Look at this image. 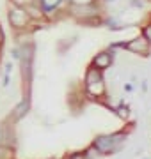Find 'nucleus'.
I'll list each match as a JSON object with an SVG mask.
<instances>
[{
    "label": "nucleus",
    "instance_id": "f257e3e1",
    "mask_svg": "<svg viewBox=\"0 0 151 159\" xmlns=\"http://www.w3.org/2000/svg\"><path fill=\"white\" fill-rule=\"evenodd\" d=\"M123 142H124V134L123 133H116V134H100L94 138L93 148L98 154L109 156V154H116L121 150Z\"/></svg>",
    "mask_w": 151,
    "mask_h": 159
},
{
    "label": "nucleus",
    "instance_id": "f03ea898",
    "mask_svg": "<svg viewBox=\"0 0 151 159\" xmlns=\"http://www.w3.org/2000/svg\"><path fill=\"white\" fill-rule=\"evenodd\" d=\"M29 21H30V18H29V14H27L25 9H22V7H14V6L11 7V11H9V23H11L12 29L23 30Z\"/></svg>",
    "mask_w": 151,
    "mask_h": 159
},
{
    "label": "nucleus",
    "instance_id": "7ed1b4c3",
    "mask_svg": "<svg viewBox=\"0 0 151 159\" xmlns=\"http://www.w3.org/2000/svg\"><path fill=\"white\" fill-rule=\"evenodd\" d=\"M126 50L134 51V53H139V55H149V43L146 41V37H137L132 43L126 44Z\"/></svg>",
    "mask_w": 151,
    "mask_h": 159
},
{
    "label": "nucleus",
    "instance_id": "20e7f679",
    "mask_svg": "<svg viewBox=\"0 0 151 159\" xmlns=\"http://www.w3.org/2000/svg\"><path fill=\"white\" fill-rule=\"evenodd\" d=\"M71 12L75 16L80 18H89V16H96L98 14V7L94 4H87V6H71Z\"/></svg>",
    "mask_w": 151,
    "mask_h": 159
},
{
    "label": "nucleus",
    "instance_id": "39448f33",
    "mask_svg": "<svg viewBox=\"0 0 151 159\" xmlns=\"http://www.w3.org/2000/svg\"><path fill=\"white\" fill-rule=\"evenodd\" d=\"M112 62H114V57H112L110 53L103 51V53H98V55L94 57L93 66H94L96 69H100V71H103V69H109V67H110Z\"/></svg>",
    "mask_w": 151,
    "mask_h": 159
},
{
    "label": "nucleus",
    "instance_id": "423d86ee",
    "mask_svg": "<svg viewBox=\"0 0 151 159\" xmlns=\"http://www.w3.org/2000/svg\"><path fill=\"white\" fill-rule=\"evenodd\" d=\"M100 81H103L101 71L96 69L94 66H91V67L85 71V85H93V83H100Z\"/></svg>",
    "mask_w": 151,
    "mask_h": 159
},
{
    "label": "nucleus",
    "instance_id": "0eeeda50",
    "mask_svg": "<svg viewBox=\"0 0 151 159\" xmlns=\"http://www.w3.org/2000/svg\"><path fill=\"white\" fill-rule=\"evenodd\" d=\"M29 110H30V101L25 97V99H22V102L18 104L16 108H14V111H12V113H14V119H16V120L23 119L25 115L29 113Z\"/></svg>",
    "mask_w": 151,
    "mask_h": 159
},
{
    "label": "nucleus",
    "instance_id": "6e6552de",
    "mask_svg": "<svg viewBox=\"0 0 151 159\" xmlns=\"http://www.w3.org/2000/svg\"><path fill=\"white\" fill-rule=\"evenodd\" d=\"M87 92H89V94H93V96H103V94H105L103 81H100V83H93V85H87Z\"/></svg>",
    "mask_w": 151,
    "mask_h": 159
},
{
    "label": "nucleus",
    "instance_id": "1a4fd4ad",
    "mask_svg": "<svg viewBox=\"0 0 151 159\" xmlns=\"http://www.w3.org/2000/svg\"><path fill=\"white\" fill-rule=\"evenodd\" d=\"M61 4V0H41L39 2V7H43L41 11H52Z\"/></svg>",
    "mask_w": 151,
    "mask_h": 159
},
{
    "label": "nucleus",
    "instance_id": "9d476101",
    "mask_svg": "<svg viewBox=\"0 0 151 159\" xmlns=\"http://www.w3.org/2000/svg\"><path fill=\"white\" fill-rule=\"evenodd\" d=\"M0 159H14V150H12V147L0 145Z\"/></svg>",
    "mask_w": 151,
    "mask_h": 159
},
{
    "label": "nucleus",
    "instance_id": "9b49d317",
    "mask_svg": "<svg viewBox=\"0 0 151 159\" xmlns=\"http://www.w3.org/2000/svg\"><path fill=\"white\" fill-rule=\"evenodd\" d=\"M7 140H9V127L6 124H0V145H6Z\"/></svg>",
    "mask_w": 151,
    "mask_h": 159
},
{
    "label": "nucleus",
    "instance_id": "f8f14e48",
    "mask_svg": "<svg viewBox=\"0 0 151 159\" xmlns=\"http://www.w3.org/2000/svg\"><path fill=\"white\" fill-rule=\"evenodd\" d=\"M30 4H34V0H12V6L22 7V9H25V7L30 6Z\"/></svg>",
    "mask_w": 151,
    "mask_h": 159
},
{
    "label": "nucleus",
    "instance_id": "ddd939ff",
    "mask_svg": "<svg viewBox=\"0 0 151 159\" xmlns=\"http://www.w3.org/2000/svg\"><path fill=\"white\" fill-rule=\"evenodd\" d=\"M144 37H146V41L151 44V25H148V27L144 29Z\"/></svg>",
    "mask_w": 151,
    "mask_h": 159
},
{
    "label": "nucleus",
    "instance_id": "4468645a",
    "mask_svg": "<svg viewBox=\"0 0 151 159\" xmlns=\"http://www.w3.org/2000/svg\"><path fill=\"white\" fill-rule=\"evenodd\" d=\"M0 37H2V34H0ZM0 44H2V39H0Z\"/></svg>",
    "mask_w": 151,
    "mask_h": 159
}]
</instances>
